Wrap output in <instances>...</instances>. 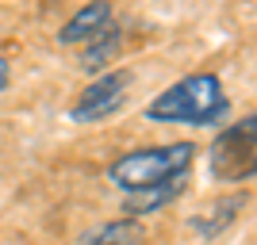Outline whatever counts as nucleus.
<instances>
[{
    "mask_svg": "<svg viewBox=\"0 0 257 245\" xmlns=\"http://www.w3.org/2000/svg\"><path fill=\"white\" fill-rule=\"evenodd\" d=\"M230 115V96L223 92V81L215 73H188L177 85L146 104L150 123H169V127H223Z\"/></svg>",
    "mask_w": 257,
    "mask_h": 245,
    "instance_id": "1",
    "label": "nucleus"
},
{
    "mask_svg": "<svg viewBox=\"0 0 257 245\" xmlns=\"http://www.w3.org/2000/svg\"><path fill=\"white\" fill-rule=\"evenodd\" d=\"M196 157L192 142H169V146H146V149H131L123 157H115L107 165V180L115 184L123 195H139L150 192L158 184H169L177 176H188Z\"/></svg>",
    "mask_w": 257,
    "mask_h": 245,
    "instance_id": "2",
    "label": "nucleus"
},
{
    "mask_svg": "<svg viewBox=\"0 0 257 245\" xmlns=\"http://www.w3.org/2000/svg\"><path fill=\"white\" fill-rule=\"evenodd\" d=\"M207 169L223 184H242L257 176V111L223 127L207 146Z\"/></svg>",
    "mask_w": 257,
    "mask_h": 245,
    "instance_id": "3",
    "label": "nucleus"
},
{
    "mask_svg": "<svg viewBox=\"0 0 257 245\" xmlns=\"http://www.w3.org/2000/svg\"><path fill=\"white\" fill-rule=\"evenodd\" d=\"M131 69H107L104 77H96L88 88H81L69 107L73 123H100V119L115 115L119 107L127 104V88H131Z\"/></svg>",
    "mask_w": 257,
    "mask_h": 245,
    "instance_id": "4",
    "label": "nucleus"
},
{
    "mask_svg": "<svg viewBox=\"0 0 257 245\" xmlns=\"http://www.w3.org/2000/svg\"><path fill=\"white\" fill-rule=\"evenodd\" d=\"M107 27H111V4L96 0V4H85V8L77 12L73 20L62 23L58 43H62V46H88L96 35H104Z\"/></svg>",
    "mask_w": 257,
    "mask_h": 245,
    "instance_id": "5",
    "label": "nucleus"
},
{
    "mask_svg": "<svg viewBox=\"0 0 257 245\" xmlns=\"http://www.w3.org/2000/svg\"><path fill=\"white\" fill-rule=\"evenodd\" d=\"M246 207V192H234V195H223V199H215L207 211H200V214H192V230L204 241H211V237H219L226 230V226L238 218V211Z\"/></svg>",
    "mask_w": 257,
    "mask_h": 245,
    "instance_id": "6",
    "label": "nucleus"
},
{
    "mask_svg": "<svg viewBox=\"0 0 257 245\" xmlns=\"http://www.w3.org/2000/svg\"><path fill=\"white\" fill-rule=\"evenodd\" d=\"M119 50H123V31L111 23L104 35H96L88 46H81L77 69H81V73H96V77H104V73H107V65L119 58Z\"/></svg>",
    "mask_w": 257,
    "mask_h": 245,
    "instance_id": "7",
    "label": "nucleus"
},
{
    "mask_svg": "<svg viewBox=\"0 0 257 245\" xmlns=\"http://www.w3.org/2000/svg\"><path fill=\"white\" fill-rule=\"evenodd\" d=\"M184 188H188V176H177V180L169 184H158V188H150V192H139V195H123V211H127V218H146V214L161 211V207H169L177 195H184Z\"/></svg>",
    "mask_w": 257,
    "mask_h": 245,
    "instance_id": "8",
    "label": "nucleus"
},
{
    "mask_svg": "<svg viewBox=\"0 0 257 245\" xmlns=\"http://www.w3.org/2000/svg\"><path fill=\"white\" fill-rule=\"evenodd\" d=\"M4 88H8V62L0 58V92H4Z\"/></svg>",
    "mask_w": 257,
    "mask_h": 245,
    "instance_id": "9",
    "label": "nucleus"
},
{
    "mask_svg": "<svg viewBox=\"0 0 257 245\" xmlns=\"http://www.w3.org/2000/svg\"><path fill=\"white\" fill-rule=\"evenodd\" d=\"M88 245H107V241H88Z\"/></svg>",
    "mask_w": 257,
    "mask_h": 245,
    "instance_id": "10",
    "label": "nucleus"
}]
</instances>
